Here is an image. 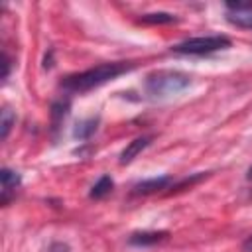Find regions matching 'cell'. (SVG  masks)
I'll return each mask as SVG.
<instances>
[{
  "mask_svg": "<svg viewBox=\"0 0 252 252\" xmlns=\"http://www.w3.org/2000/svg\"><path fill=\"white\" fill-rule=\"evenodd\" d=\"M248 179H252V165H250V169H248Z\"/></svg>",
  "mask_w": 252,
  "mask_h": 252,
  "instance_id": "16",
  "label": "cell"
},
{
  "mask_svg": "<svg viewBox=\"0 0 252 252\" xmlns=\"http://www.w3.org/2000/svg\"><path fill=\"white\" fill-rule=\"evenodd\" d=\"M173 183V179L169 175H161V177H152V179H144L140 183L134 185V193L136 195H150V193H158L161 189H167Z\"/></svg>",
  "mask_w": 252,
  "mask_h": 252,
  "instance_id": "6",
  "label": "cell"
},
{
  "mask_svg": "<svg viewBox=\"0 0 252 252\" xmlns=\"http://www.w3.org/2000/svg\"><path fill=\"white\" fill-rule=\"evenodd\" d=\"M150 142H152V136L148 134V136H138V138H134L122 152H120V163L124 165V163H130L144 148H148L150 146Z\"/></svg>",
  "mask_w": 252,
  "mask_h": 252,
  "instance_id": "7",
  "label": "cell"
},
{
  "mask_svg": "<svg viewBox=\"0 0 252 252\" xmlns=\"http://www.w3.org/2000/svg\"><path fill=\"white\" fill-rule=\"evenodd\" d=\"M0 179H2V197H0V201H2V205H6L16 195V189L20 187L22 179H20V173H16L8 167H4L0 171Z\"/></svg>",
  "mask_w": 252,
  "mask_h": 252,
  "instance_id": "5",
  "label": "cell"
},
{
  "mask_svg": "<svg viewBox=\"0 0 252 252\" xmlns=\"http://www.w3.org/2000/svg\"><path fill=\"white\" fill-rule=\"evenodd\" d=\"M14 122H16V114H14L8 106H4V108H2V116H0V138H2V140L8 138L10 128H12Z\"/></svg>",
  "mask_w": 252,
  "mask_h": 252,
  "instance_id": "10",
  "label": "cell"
},
{
  "mask_svg": "<svg viewBox=\"0 0 252 252\" xmlns=\"http://www.w3.org/2000/svg\"><path fill=\"white\" fill-rule=\"evenodd\" d=\"M167 238V232L165 230H144V232H134L128 240L130 244H136V246H150V244H158V242H163Z\"/></svg>",
  "mask_w": 252,
  "mask_h": 252,
  "instance_id": "8",
  "label": "cell"
},
{
  "mask_svg": "<svg viewBox=\"0 0 252 252\" xmlns=\"http://www.w3.org/2000/svg\"><path fill=\"white\" fill-rule=\"evenodd\" d=\"M112 187H114L112 179H110L108 175H102V177L93 185V189H91V197H93V199H102V197H106V195L112 191Z\"/></svg>",
  "mask_w": 252,
  "mask_h": 252,
  "instance_id": "9",
  "label": "cell"
},
{
  "mask_svg": "<svg viewBox=\"0 0 252 252\" xmlns=\"http://www.w3.org/2000/svg\"><path fill=\"white\" fill-rule=\"evenodd\" d=\"M132 69V63H124V61H112V63H100L93 69L69 75L61 81V87L73 93H87L91 89H96L112 79H116L118 75L126 73Z\"/></svg>",
  "mask_w": 252,
  "mask_h": 252,
  "instance_id": "1",
  "label": "cell"
},
{
  "mask_svg": "<svg viewBox=\"0 0 252 252\" xmlns=\"http://www.w3.org/2000/svg\"><path fill=\"white\" fill-rule=\"evenodd\" d=\"M140 22L142 24H171L175 22V16L167 12H154V14H144Z\"/></svg>",
  "mask_w": 252,
  "mask_h": 252,
  "instance_id": "11",
  "label": "cell"
},
{
  "mask_svg": "<svg viewBox=\"0 0 252 252\" xmlns=\"http://www.w3.org/2000/svg\"><path fill=\"white\" fill-rule=\"evenodd\" d=\"M242 250H244V252H252V234H250V236L244 240V244H242Z\"/></svg>",
  "mask_w": 252,
  "mask_h": 252,
  "instance_id": "15",
  "label": "cell"
},
{
  "mask_svg": "<svg viewBox=\"0 0 252 252\" xmlns=\"http://www.w3.org/2000/svg\"><path fill=\"white\" fill-rule=\"evenodd\" d=\"M226 20L238 28L252 30V2H230L226 4Z\"/></svg>",
  "mask_w": 252,
  "mask_h": 252,
  "instance_id": "4",
  "label": "cell"
},
{
  "mask_svg": "<svg viewBox=\"0 0 252 252\" xmlns=\"http://www.w3.org/2000/svg\"><path fill=\"white\" fill-rule=\"evenodd\" d=\"M226 47H230V39L226 35H199V37H189L173 45L171 49L183 55H207V53H215Z\"/></svg>",
  "mask_w": 252,
  "mask_h": 252,
  "instance_id": "3",
  "label": "cell"
},
{
  "mask_svg": "<svg viewBox=\"0 0 252 252\" xmlns=\"http://www.w3.org/2000/svg\"><path fill=\"white\" fill-rule=\"evenodd\" d=\"M10 57H8V53H4L2 55V67H4V71H2V79H6L8 75H10Z\"/></svg>",
  "mask_w": 252,
  "mask_h": 252,
  "instance_id": "13",
  "label": "cell"
},
{
  "mask_svg": "<svg viewBox=\"0 0 252 252\" xmlns=\"http://www.w3.org/2000/svg\"><path fill=\"white\" fill-rule=\"evenodd\" d=\"M49 252H69V246L63 242H55V244H51Z\"/></svg>",
  "mask_w": 252,
  "mask_h": 252,
  "instance_id": "14",
  "label": "cell"
},
{
  "mask_svg": "<svg viewBox=\"0 0 252 252\" xmlns=\"http://www.w3.org/2000/svg\"><path fill=\"white\" fill-rule=\"evenodd\" d=\"M191 83V77L181 73V71H169V69H161V71H154L146 77L144 81V89L150 96L154 98H163V96H171L181 93L183 89H187Z\"/></svg>",
  "mask_w": 252,
  "mask_h": 252,
  "instance_id": "2",
  "label": "cell"
},
{
  "mask_svg": "<svg viewBox=\"0 0 252 252\" xmlns=\"http://www.w3.org/2000/svg\"><path fill=\"white\" fill-rule=\"evenodd\" d=\"M94 130H96V120L91 118V120H85V122L77 124V128H75V136H77V138H89Z\"/></svg>",
  "mask_w": 252,
  "mask_h": 252,
  "instance_id": "12",
  "label": "cell"
}]
</instances>
